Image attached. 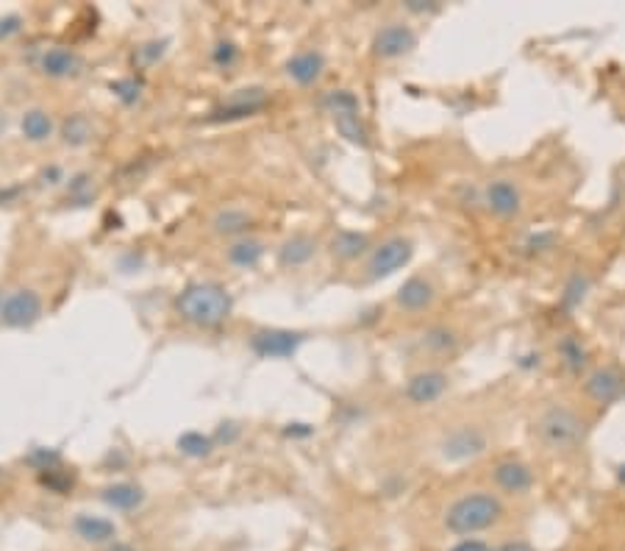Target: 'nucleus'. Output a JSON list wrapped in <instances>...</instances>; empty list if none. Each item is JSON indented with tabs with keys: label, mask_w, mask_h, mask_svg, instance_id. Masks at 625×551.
<instances>
[{
	"label": "nucleus",
	"mask_w": 625,
	"mask_h": 551,
	"mask_svg": "<svg viewBox=\"0 0 625 551\" xmlns=\"http://www.w3.org/2000/svg\"><path fill=\"white\" fill-rule=\"evenodd\" d=\"M248 226H251V218H248L245 212H239V209H226V212H220L217 218H214V229L223 231V234L245 231Z\"/></svg>",
	"instance_id": "obj_29"
},
{
	"label": "nucleus",
	"mask_w": 625,
	"mask_h": 551,
	"mask_svg": "<svg viewBox=\"0 0 625 551\" xmlns=\"http://www.w3.org/2000/svg\"><path fill=\"white\" fill-rule=\"evenodd\" d=\"M175 309L181 318L195 326H217L231 314L234 301L226 287L214 282H192L181 290L175 299Z\"/></svg>",
	"instance_id": "obj_1"
},
{
	"label": "nucleus",
	"mask_w": 625,
	"mask_h": 551,
	"mask_svg": "<svg viewBox=\"0 0 625 551\" xmlns=\"http://www.w3.org/2000/svg\"><path fill=\"white\" fill-rule=\"evenodd\" d=\"M397 304L406 312H422L434 304V287L428 279L422 276H412L409 282H403V287L397 290Z\"/></svg>",
	"instance_id": "obj_16"
},
{
	"label": "nucleus",
	"mask_w": 625,
	"mask_h": 551,
	"mask_svg": "<svg viewBox=\"0 0 625 551\" xmlns=\"http://www.w3.org/2000/svg\"><path fill=\"white\" fill-rule=\"evenodd\" d=\"M483 201H487V209L498 218H514L522 209V195L520 187L509 179H495L483 190Z\"/></svg>",
	"instance_id": "obj_11"
},
{
	"label": "nucleus",
	"mask_w": 625,
	"mask_h": 551,
	"mask_svg": "<svg viewBox=\"0 0 625 551\" xmlns=\"http://www.w3.org/2000/svg\"><path fill=\"white\" fill-rule=\"evenodd\" d=\"M236 56H239L236 45H234V43H228V39H223V43H217V45H214V50H212V62H214L217 67H231V65L236 62Z\"/></svg>",
	"instance_id": "obj_31"
},
{
	"label": "nucleus",
	"mask_w": 625,
	"mask_h": 551,
	"mask_svg": "<svg viewBox=\"0 0 625 551\" xmlns=\"http://www.w3.org/2000/svg\"><path fill=\"white\" fill-rule=\"evenodd\" d=\"M322 70H326V58H322L320 50H304V53L292 56L289 62H287L289 78H292L295 84H300V87L314 84L317 78L322 75Z\"/></svg>",
	"instance_id": "obj_15"
},
{
	"label": "nucleus",
	"mask_w": 625,
	"mask_h": 551,
	"mask_svg": "<svg viewBox=\"0 0 625 551\" xmlns=\"http://www.w3.org/2000/svg\"><path fill=\"white\" fill-rule=\"evenodd\" d=\"M73 529L78 538H84L87 543H106L117 535V526L104 518V516H89V513H81L73 521Z\"/></svg>",
	"instance_id": "obj_18"
},
{
	"label": "nucleus",
	"mask_w": 625,
	"mask_h": 551,
	"mask_svg": "<svg viewBox=\"0 0 625 551\" xmlns=\"http://www.w3.org/2000/svg\"><path fill=\"white\" fill-rule=\"evenodd\" d=\"M536 435L551 451H573L583 443L587 423L575 409L564 404H551L536 418Z\"/></svg>",
	"instance_id": "obj_3"
},
{
	"label": "nucleus",
	"mask_w": 625,
	"mask_h": 551,
	"mask_svg": "<svg viewBox=\"0 0 625 551\" xmlns=\"http://www.w3.org/2000/svg\"><path fill=\"white\" fill-rule=\"evenodd\" d=\"M39 67H42V73L50 78H70L81 70V56L70 48H50V50H45Z\"/></svg>",
	"instance_id": "obj_17"
},
{
	"label": "nucleus",
	"mask_w": 625,
	"mask_h": 551,
	"mask_svg": "<svg viewBox=\"0 0 625 551\" xmlns=\"http://www.w3.org/2000/svg\"><path fill=\"white\" fill-rule=\"evenodd\" d=\"M492 479H495V485L503 490V493L522 496V493H529V490L534 487V470L526 462H520V460H503V462L495 465Z\"/></svg>",
	"instance_id": "obj_12"
},
{
	"label": "nucleus",
	"mask_w": 625,
	"mask_h": 551,
	"mask_svg": "<svg viewBox=\"0 0 625 551\" xmlns=\"http://www.w3.org/2000/svg\"><path fill=\"white\" fill-rule=\"evenodd\" d=\"M422 345L434 353H453L459 348V338H456V331H451L445 326H434L422 334Z\"/></svg>",
	"instance_id": "obj_26"
},
{
	"label": "nucleus",
	"mask_w": 625,
	"mask_h": 551,
	"mask_svg": "<svg viewBox=\"0 0 625 551\" xmlns=\"http://www.w3.org/2000/svg\"><path fill=\"white\" fill-rule=\"evenodd\" d=\"M495 551H536L529 540H506L503 546H498Z\"/></svg>",
	"instance_id": "obj_37"
},
{
	"label": "nucleus",
	"mask_w": 625,
	"mask_h": 551,
	"mask_svg": "<svg viewBox=\"0 0 625 551\" xmlns=\"http://www.w3.org/2000/svg\"><path fill=\"white\" fill-rule=\"evenodd\" d=\"M19 23H23V19H19V17H14V14H9V17H0V39H6V36L17 34V31H19Z\"/></svg>",
	"instance_id": "obj_35"
},
{
	"label": "nucleus",
	"mask_w": 625,
	"mask_h": 551,
	"mask_svg": "<svg viewBox=\"0 0 625 551\" xmlns=\"http://www.w3.org/2000/svg\"><path fill=\"white\" fill-rule=\"evenodd\" d=\"M590 284H592L590 276L583 273V270H575L570 279H567V284H564V290H561V309H564V312L578 309V307L583 304V299H587Z\"/></svg>",
	"instance_id": "obj_22"
},
{
	"label": "nucleus",
	"mask_w": 625,
	"mask_h": 551,
	"mask_svg": "<svg viewBox=\"0 0 625 551\" xmlns=\"http://www.w3.org/2000/svg\"><path fill=\"white\" fill-rule=\"evenodd\" d=\"M212 448H214V440L206 438V435H200V431H187V435L178 438V451H181V454L195 457V460L197 457H209Z\"/></svg>",
	"instance_id": "obj_27"
},
{
	"label": "nucleus",
	"mask_w": 625,
	"mask_h": 551,
	"mask_svg": "<svg viewBox=\"0 0 625 551\" xmlns=\"http://www.w3.org/2000/svg\"><path fill=\"white\" fill-rule=\"evenodd\" d=\"M42 470H48V474H42V485H48L53 493H65V490L73 487V477H67V474L58 477V470H53V468H42Z\"/></svg>",
	"instance_id": "obj_33"
},
{
	"label": "nucleus",
	"mask_w": 625,
	"mask_h": 551,
	"mask_svg": "<svg viewBox=\"0 0 625 551\" xmlns=\"http://www.w3.org/2000/svg\"><path fill=\"white\" fill-rule=\"evenodd\" d=\"M326 109L334 117L336 131L345 136L348 143H353L359 148H367L370 145L367 128H365V123H361V117H359V101H356L353 92H348V89L328 92L326 95Z\"/></svg>",
	"instance_id": "obj_4"
},
{
	"label": "nucleus",
	"mask_w": 625,
	"mask_h": 551,
	"mask_svg": "<svg viewBox=\"0 0 625 551\" xmlns=\"http://www.w3.org/2000/svg\"><path fill=\"white\" fill-rule=\"evenodd\" d=\"M161 53H165V45H161V43H148V45H143V48L134 53V62H136L139 67H148V65L156 62Z\"/></svg>",
	"instance_id": "obj_32"
},
{
	"label": "nucleus",
	"mask_w": 625,
	"mask_h": 551,
	"mask_svg": "<svg viewBox=\"0 0 625 551\" xmlns=\"http://www.w3.org/2000/svg\"><path fill=\"white\" fill-rule=\"evenodd\" d=\"M267 104V92L265 89H239L226 106H220L212 112V120H239V117H251L258 109H265Z\"/></svg>",
	"instance_id": "obj_14"
},
{
	"label": "nucleus",
	"mask_w": 625,
	"mask_h": 551,
	"mask_svg": "<svg viewBox=\"0 0 625 551\" xmlns=\"http://www.w3.org/2000/svg\"><path fill=\"white\" fill-rule=\"evenodd\" d=\"M490 440H487V431L478 429V426H456L453 431H448L445 438L439 443L442 457L448 462H467L481 457L487 451Z\"/></svg>",
	"instance_id": "obj_5"
},
{
	"label": "nucleus",
	"mask_w": 625,
	"mask_h": 551,
	"mask_svg": "<svg viewBox=\"0 0 625 551\" xmlns=\"http://www.w3.org/2000/svg\"><path fill=\"white\" fill-rule=\"evenodd\" d=\"M304 343L300 331H287V329H261L251 338V351L265 360H281L292 357L297 345Z\"/></svg>",
	"instance_id": "obj_8"
},
{
	"label": "nucleus",
	"mask_w": 625,
	"mask_h": 551,
	"mask_svg": "<svg viewBox=\"0 0 625 551\" xmlns=\"http://www.w3.org/2000/svg\"><path fill=\"white\" fill-rule=\"evenodd\" d=\"M367 248H370L367 234H359V231H336V237L331 240V251L339 260H356Z\"/></svg>",
	"instance_id": "obj_21"
},
{
	"label": "nucleus",
	"mask_w": 625,
	"mask_h": 551,
	"mask_svg": "<svg viewBox=\"0 0 625 551\" xmlns=\"http://www.w3.org/2000/svg\"><path fill=\"white\" fill-rule=\"evenodd\" d=\"M145 493H143V487H136V485H128V482H120V485H112L104 490V501L114 509H136L139 504H143Z\"/></svg>",
	"instance_id": "obj_20"
},
{
	"label": "nucleus",
	"mask_w": 625,
	"mask_h": 551,
	"mask_svg": "<svg viewBox=\"0 0 625 551\" xmlns=\"http://www.w3.org/2000/svg\"><path fill=\"white\" fill-rule=\"evenodd\" d=\"M314 251H317V243L309 237V234H295V237H289L284 245H281L278 260L284 268H300L314 257Z\"/></svg>",
	"instance_id": "obj_19"
},
{
	"label": "nucleus",
	"mask_w": 625,
	"mask_h": 551,
	"mask_svg": "<svg viewBox=\"0 0 625 551\" xmlns=\"http://www.w3.org/2000/svg\"><path fill=\"white\" fill-rule=\"evenodd\" d=\"M406 9L409 12H431V9H436V4H428V0H409Z\"/></svg>",
	"instance_id": "obj_38"
},
{
	"label": "nucleus",
	"mask_w": 625,
	"mask_h": 551,
	"mask_svg": "<svg viewBox=\"0 0 625 551\" xmlns=\"http://www.w3.org/2000/svg\"><path fill=\"white\" fill-rule=\"evenodd\" d=\"M559 357L564 365H567L570 373L583 370V365H587V348H583L578 334H564V338L559 340Z\"/></svg>",
	"instance_id": "obj_23"
},
{
	"label": "nucleus",
	"mask_w": 625,
	"mask_h": 551,
	"mask_svg": "<svg viewBox=\"0 0 625 551\" xmlns=\"http://www.w3.org/2000/svg\"><path fill=\"white\" fill-rule=\"evenodd\" d=\"M451 551H492L487 543L483 540H473V538H467V540H461V543H456Z\"/></svg>",
	"instance_id": "obj_36"
},
{
	"label": "nucleus",
	"mask_w": 625,
	"mask_h": 551,
	"mask_svg": "<svg viewBox=\"0 0 625 551\" xmlns=\"http://www.w3.org/2000/svg\"><path fill=\"white\" fill-rule=\"evenodd\" d=\"M261 257H265V243H258V240H239L228 248V260L236 268H253V265H258Z\"/></svg>",
	"instance_id": "obj_25"
},
{
	"label": "nucleus",
	"mask_w": 625,
	"mask_h": 551,
	"mask_svg": "<svg viewBox=\"0 0 625 551\" xmlns=\"http://www.w3.org/2000/svg\"><path fill=\"white\" fill-rule=\"evenodd\" d=\"M448 373L442 370H420L406 382V399L412 404H434L436 399H442V392L448 390Z\"/></svg>",
	"instance_id": "obj_13"
},
{
	"label": "nucleus",
	"mask_w": 625,
	"mask_h": 551,
	"mask_svg": "<svg viewBox=\"0 0 625 551\" xmlns=\"http://www.w3.org/2000/svg\"><path fill=\"white\" fill-rule=\"evenodd\" d=\"M503 518V504L492 493H470L461 496L448 507L445 526L453 535H475V532H487L498 521Z\"/></svg>",
	"instance_id": "obj_2"
},
{
	"label": "nucleus",
	"mask_w": 625,
	"mask_h": 551,
	"mask_svg": "<svg viewBox=\"0 0 625 551\" xmlns=\"http://www.w3.org/2000/svg\"><path fill=\"white\" fill-rule=\"evenodd\" d=\"M42 314V299L34 290H14L0 301V323L12 329H23L39 321Z\"/></svg>",
	"instance_id": "obj_6"
},
{
	"label": "nucleus",
	"mask_w": 625,
	"mask_h": 551,
	"mask_svg": "<svg viewBox=\"0 0 625 551\" xmlns=\"http://www.w3.org/2000/svg\"><path fill=\"white\" fill-rule=\"evenodd\" d=\"M617 482H620V485H625V465H620V468H617Z\"/></svg>",
	"instance_id": "obj_39"
},
{
	"label": "nucleus",
	"mask_w": 625,
	"mask_h": 551,
	"mask_svg": "<svg viewBox=\"0 0 625 551\" xmlns=\"http://www.w3.org/2000/svg\"><path fill=\"white\" fill-rule=\"evenodd\" d=\"M417 48V34L403 26V23H390L373 36V53L378 58H400Z\"/></svg>",
	"instance_id": "obj_10"
},
{
	"label": "nucleus",
	"mask_w": 625,
	"mask_h": 551,
	"mask_svg": "<svg viewBox=\"0 0 625 551\" xmlns=\"http://www.w3.org/2000/svg\"><path fill=\"white\" fill-rule=\"evenodd\" d=\"M62 136H65V143L78 148V145H87L89 143V136H92V126L84 114H73L70 120L65 123L62 128Z\"/></svg>",
	"instance_id": "obj_28"
},
{
	"label": "nucleus",
	"mask_w": 625,
	"mask_h": 551,
	"mask_svg": "<svg viewBox=\"0 0 625 551\" xmlns=\"http://www.w3.org/2000/svg\"><path fill=\"white\" fill-rule=\"evenodd\" d=\"M553 245H556V234H553V231H539V234H531L529 243H526V248H529L531 253L551 251Z\"/></svg>",
	"instance_id": "obj_34"
},
{
	"label": "nucleus",
	"mask_w": 625,
	"mask_h": 551,
	"mask_svg": "<svg viewBox=\"0 0 625 551\" xmlns=\"http://www.w3.org/2000/svg\"><path fill=\"white\" fill-rule=\"evenodd\" d=\"M412 253H414V248L406 237H390L387 243H381L373 251L370 265H367L370 279H387V276H392L403 265H409Z\"/></svg>",
	"instance_id": "obj_7"
},
{
	"label": "nucleus",
	"mask_w": 625,
	"mask_h": 551,
	"mask_svg": "<svg viewBox=\"0 0 625 551\" xmlns=\"http://www.w3.org/2000/svg\"><path fill=\"white\" fill-rule=\"evenodd\" d=\"M112 551H134V548L126 546V543H117V546H112Z\"/></svg>",
	"instance_id": "obj_40"
},
{
	"label": "nucleus",
	"mask_w": 625,
	"mask_h": 551,
	"mask_svg": "<svg viewBox=\"0 0 625 551\" xmlns=\"http://www.w3.org/2000/svg\"><path fill=\"white\" fill-rule=\"evenodd\" d=\"M53 134V120L50 114L42 109H31L23 114V136L31 143H45L48 136Z\"/></svg>",
	"instance_id": "obj_24"
},
{
	"label": "nucleus",
	"mask_w": 625,
	"mask_h": 551,
	"mask_svg": "<svg viewBox=\"0 0 625 551\" xmlns=\"http://www.w3.org/2000/svg\"><path fill=\"white\" fill-rule=\"evenodd\" d=\"M112 92H114L123 104H134L136 97H139V92H143V84H139L136 78H123V81H114V84H112Z\"/></svg>",
	"instance_id": "obj_30"
},
{
	"label": "nucleus",
	"mask_w": 625,
	"mask_h": 551,
	"mask_svg": "<svg viewBox=\"0 0 625 551\" xmlns=\"http://www.w3.org/2000/svg\"><path fill=\"white\" fill-rule=\"evenodd\" d=\"M583 390H587V396L595 404L609 407V404H614L625 396V376H622L620 368L603 365V368H595L590 373L587 382H583Z\"/></svg>",
	"instance_id": "obj_9"
}]
</instances>
